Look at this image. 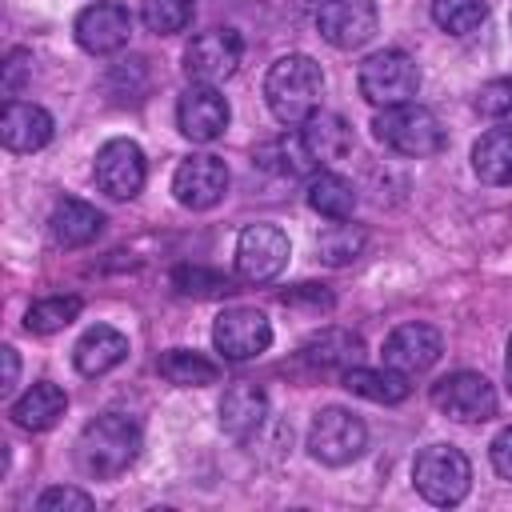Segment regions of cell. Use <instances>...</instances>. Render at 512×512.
<instances>
[{
	"label": "cell",
	"mask_w": 512,
	"mask_h": 512,
	"mask_svg": "<svg viewBox=\"0 0 512 512\" xmlns=\"http://www.w3.org/2000/svg\"><path fill=\"white\" fill-rule=\"evenodd\" d=\"M172 284L184 296H228L232 292V280L228 276H220L212 268H200V264H180L172 272Z\"/></svg>",
	"instance_id": "cell-33"
},
{
	"label": "cell",
	"mask_w": 512,
	"mask_h": 512,
	"mask_svg": "<svg viewBox=\"0 0 512 512\" xmlns=\"http://www.w3.org/2000/svg\"><path fill=\"white\" fill-rule=\"evenodd\" d=\"M52 116L40 104L28 100H8L4 116H0V144L8 152H40L52 140Z\"/></svg>",
	"instance_id": "cell-17"
},
{
	"label": "cell",
	"mask_w": 512,
	"mask_h": 512,
	"mask_svg": "<svg viewBox=\"0 0 512 512\" xmlns=\"http://www.w3.org/2000/svg\"><path fill=\"white\" fill-rule=\"evenodd\" d=\"M160 376L168 384H180V388H204V384H216L220 380V364L200 356V352H188V348H172L160 356Z\"/></svg>",
	"instance_id": "cell-28"
},
{
	"label": "cell",
	"mask_w": 512,
	"mask_h": 512,
	"mask_svg": "<svg viewBox=\"0 0 512 512\" xmlns=\"http://www.w3.org/2000/svg\"><path fill=\"white\" fill-rule=\"evenodd\" d=\"M508 376H512V336H508Z\"/></svg>",
	"instance_id": "cell-40"
},
{
	"label": "cell",
	"mask_w": 512,
	"mask_h": 512,
	"mask_svg": "<svg viewBox=\"0 0 512 512\" xmlns=\"http://www.w3.org/2000/svg\"><path fill=\"white\" fill-rule=\"evenodd\" d=\"M412 484H416V492H420L428 504L452 508V504H460V500L468 496V488H472V464H468V456H464L460 448H452V444H428V448L416 456V464H412Z\"/></svg>",
	"instance_id": "cell-4"
},
{
	"label": "cell",
	"mask_w": 512,
	"mask_h": 512,
	"mask_svg": "<svg viewBox=\"0 0 512 512\" xmlns=\"http://www.w3.org/2000/svg\"><path fill=\"white\" fill-rule=\"evenodd\" d=\"M36 508H40V512H68V508H72V512H88V508H92V496L80 492V488L56 484V488H44V492H40Z\"/></svg>",
	"instance_id": "cell-35"
},
{
	"label": "cell",
	"mask_w": 512,
	"mask_h": 512,
	"mask_svg": "<svg viewBox=\"0 0 512 512\" xmlns=\"http://www.w3.org/2000/svg\"><path fill=\"white\" fill-rule=\"evenodd\" d=\"M172 192H176V200L184 208L204 212V208L224 200V192H228V164L220 156H212V152H196V156L176 164Z\"/></svg>",
	"instance_id": "cell-13"
},
{
	"label": "cell",
	"mask_w": 512,
	"mask_h": 512,
	"mask_svg": "<svg viewBox=\"0 0 512 512\" xmlns=\"http://www.w3.org/2000/svg\"><path fill=\"white\" fill-rule=\"evenodd\" d=\"M284 304H312V308H332V292L324 284H296L280 296Z\"/></svg>",
	"instance_id": "cell-38"
},
{
	"label": "cell",
	"mask_w": 512,
	"mask_h": 512,
	"mask_svg": "<svg viewBox=\"0 0 512 512\" xmlns=\"http://www.w3.org/2000/svg\"><path fill=\"white\" fill-rule=\"evenodd\" d=\"M228 100L216 92V84H192L184 88L180 104H176V124L192 144H212L224 136L228 128Z\"/></svg>",
	"instance_id": "cell-15"
},
{
	"label": "cell",
	"mask_w": 512,
	"mask_h": 512,
	"mask_svg": "<svg viewBox=\"0 0 512 512\" xmlns=\"http://www.w3.org/2000/svg\"><path fill=\"white\" fill-rule=\"evenodd\" d=\"M288 236L276 224H248L236 240V272L248 284H268L288 268Z\"/></svg>",
	"instance_id": "cell-9"
},
{
	"label": "cell",
	"mask_w": 512,
	"mask_h": 512,
	"mask_svg": "<svg viewBox=\"0 0 512 512\" xmlns=\"http://www.w3.org/2000/svg\"><path fill=\"white\" fill-rule=\"evenodd\" d=\"M252 160H256L260 168L276 172V176H304V172L316 168L312 156H308V148H304V140H300V132H284V136L260 144Z\"/></svg>",
	"instance_id": "cell-27"
},
{
	"label": "cell",
	"mask_w": 512,
	"mask_h": 512,
	"mask_svg": "<svg viewBox=\"0 0 512 512\" xmlns=\"http://www.w3.org/2000/svg\"><path fill=\"white\" fill-rule=\"evenodd\" d=\"M96 188L112 200H132L140 188H144V176H148V164H144V152L136 140H108L100 152H96Z\"/></svg>",
	"instance_id": "cell-12"
},
{
	"label": "cell",
	"mask_w": 512,
	"mask_h": 512,
	"mask_svg": "<svg viewBox=\"0 0 512 512\" xmlns=\"http://www.w3.org/2000/svg\"><path fill=\"white\" fill-rule=\"evenodd\" d=\"M432 404L460 424H484L496 416V388L480 372H452L432 384Z\"/></svg>",
	"instance_id": "cell-7"
},
{
	"label": "cell",
	"mask_w": 512,
	"mask_h": 512,
	"mask_svg": "<svg viewBox=\"0 0 512 512\" xmlns=\"http://www.w3.org/2000/svg\"><path fill=\"white\" fill-rule=\"evenodd\" d=\"M132 36V12L116 0H96L76 16V44L92 56L120 52Z\"/></svg>",
	"instance_id": "cell-14"
},
{
	"label": "cell",
	"mask_w": 512,
	"mask_h": 512,
	"mask_svg": "<svg viewBox=\"0 0 512 512\" xmlns=\"http://www.w3.org/2000/svg\"><path fill=\"white\" fill-rule=\"evenodd\" d=\"M360 356H364V340L348 328H324V332L308 336L304 348H300V360L312 372H340V376L348 368H356Z\"/></svg>",
	"instance_id": "cell-18"
},
{
	"label": "cell",
	"mask_w": 512,
	"mask_h": 512,
	"mask_svg": "<svg viewBox=\"0 0 512 512\" xmlns=\"http://www.w3.org/2000/svg\"><path fill=\"white\" fill-rule=\"evenodd\" d=\"M308 208L320 212L324 220H348L356 212V188L340 172H320L308 184Z\"/></svg>",
	"instance_id": "cell-26"
},
{
	"label": "cell",
	"mask_w": 512,
	"mask_h": 512,
	"mask_svg": "<svg viewBox=\"0 0 512 512\" xmlns=\"http://www.w3.org/2000/svg\"><path fill=\"white\" fill-rule=\"evenodd\" d=\"M344 388L352 392V396H364V400H372V404H400V400H408V392H412V384H408V376L404 372H396V368H348L344 372Z\"/></svg>",
	"instance_id": "cell-25"
},
{
	"label": "cell",
	"mask_w": 512,
	"mask_h": 512,
	"mask_svg": "<svg viewBox=\"0 0 512 512\" xmlns=\"http://www.w3.org/2000/svg\"><path fill=\"white\" fill-rule=\"evenodd\" d=\"M264 416H268V396H264V388L252 384V380L232 384V388L224 392V400H220V428H224L232 440H248L252 432H260Z\"/></svg>",
	"instance_id": "cell-19"
},
{
	"label": "cell",
	"mask_w": 512,
	"mask_h": 512,
	"mask_svg": "<svg viewBox=\"0 0 512 512\" xmlns=\"http://www.w3.org/2000/svg\"><path fill=\"white\" fill-rule=\"evenodd\" d=\"M64 408H68L64 388L52 384V380H36L20 400H12L8 416H12V424L24 428V432H44V428H52V424L64 416Z\"/></svg>",
	"instance_id": "cell-23"
},
{
	"label": "cell",
	"mask_w": 512,
	"mask_h": 512,
	"mask_svg": "<svg viewBox=\"0 0 512 512\" xmlns=\"http://www.w3.org/2000/svg\"><path fill=\"white\" fill-rule=\"evenodd\" d=\"M432 20L448 36H468L488 20V0H432Z\"/></svg>",
	"instance_id": "cell-29"
},
{
	"label": "cell",
	"mask_w": 512,
	"mask_h": 512,
	"mask_svg": "<svg viewBox=\"0 0 512 512\" xmlns=\"http://www.w3.org/2000/svg\"><path fill=\"white\" fill-rule=\"evenodd\" d=\"M192 0H144L140 4V20L148 32L156 36H176L192 24Z\"/></svg>",
	"instance_id": "cell-31"
},
{
	"label": "cell",
	"mask_w": 512,
	"mask_h": 512,
	"mask_svg": "<svg viewBox=\"0 0 512 512\" xmlns=\"http://www.w3.org/2000/svg\"><path fill=\"white\" fill-rule=\"evenodd\" d=\"M240 56H244V44L236 28H208L192 36V44L184 48V72L192 84H220L240 68Z\"/></svg>",
	"instance_id": "cell-11"
},
{
	"label": "cell",
	"mask_w": 512,
	"mask_h": 512,
	"mask_svg": "<svg viewBox=\"0 0 512 512\" xmlns=\"http://www.w3.org/2000/svg\"><path fill=\"white\" fill-rule=\"evenodd\" d=\"M444 352V340L432 324H400L392 328V336L384 340V364L404 372V376H416V372H428Z\"/></svg>",
	"instance_id": "cell-16"
},
{
	"label": "cell",
	"mask_w": 512,
	"mask_h": 512,
	"mask_svg": "<svg viewBox=\"0 0 512 512\" xmlns=\"http://www.w3.org/2000/svg\"><path fill=\"white\" fill-rule=\"evenodd\" d=\"M300 140H304L312 164H336L352 152V124L336 112H312L300 124Z\"/></svg>",
	"instance_id": "cell-20"
},
{
	"label": "cell",
	"mask_w": 512,
	"mask_h": 512,
	"mask_svg": "<svg viewBox=\"0 0 512 512\" xmlns=\"http://www.w3.org/2000/svg\"><path fill=\"white\" fill-rule=\"evenodd\" d=\"M100 228H104V216L92 204L76 200V196L56 200V208L48 216V232H52V240L60 248H84V244H92L100 236Z\"/></svg>",
	"instance_id": "cell-22"
},
{
	"label": "cell",
	"mask_w": 512,
	"mask_h": 512,
	"mask_svg": "<svg viewBox=\"0 0 512 512\" xmlns=\"http://www.w3.org/2000/svg\"><path fill=\"white\" fill-rule=\"evenodd\" d=\"M372 132L380 144H388L400 156H436L444 148V128L436 120V112H428L424 104H392L380 108L372 120Z\"/></svg>",
	"instance_id": "cell-3"
},
{
	"label": "cell",
	"mask_w": 512,
	"mask_h": 512,
	"mask_svg": "<svg viewBox=\"0 0 512 512\" xmlns=\"http://www.w3.org/2000/svg\"><path fill=\"white\" fill-rule=\"evenodd\" d=\"M0 356H4V380H0V392H12V384H16V376H20V360H16V348L8 344V348H0Z\"/></svg>",
	"instance_id": "cell-39"
},
{
	"label": "cell",
	"mask_w": 512,
	"mask_h": 512,
	"mask_svg": "<svg viewBox=\"0 0 512 512\" xmlns=\"http://www.w3.org/2000/svg\"><path fill=\"white\" fill-rule=\"evenodd\" d=\"M320 92H324V72L312 56L304 52H288L280 56L268 76H264V100H268V112L296 128L304 124L312 112H320Z\"/></svg>",
	"instance_id": "cell-1"
},
{
	"label": "cell",
	"mask_w": 512,
	"mask_h": 512,
	"mask_svg": "<svg viewBox=\"0 0 512 512\" xmlns=\"http://www.w3.org/2000/svg\"><path fill=\"white\" fill-rule=\"evenodd\" d=\"M76 316H80V296H48V300H36L28 308L24 328L36 336H52V332L68 328Z\"/></svg>",
	"instance_id": "cell-30"
},
{
	"label": "cell",
	"mask_w": 512,
	"mask_h": 512,
	"mask_svg": "<svg viewBox=\"0 0 512 512\" xmlns=\"http://www.w3.org/2000/svg\"><path fill=\"white\" fill-rule=\"evenodd\" d=\"M376 24H380L376 0H320L316 4V32L340 52L364 48L376 36Z\"/></svg>",
	"instance_id": "cell-8"
},
{
	"label": "cell",
	"mask_w": 512,
	"mask_h": 512,
	"mask_svg": "<svg viewBox=\"0 0 512 512\" xmlns=\"http://www.w3.org/2000/svg\"><path fill=\"white\" fill-rule=\"evenodd\" d=\"M476 112H484L492 120H512V76L484 84L476 92Z\"/></svg>",
	"instance_id": "cell-34"
},
{
	"label": "cell",
	"mask_w": 512,
	"mask_h": 512,
	"mask_svg": "<svg viewBox=\"0 0 512 512\" xmlns=\"http://www.w3.org/2000/svg\"><path fill=\"white\" fill-rule=\"evenodd\" d=\"M136 456H140V424L124 412H104V416L88 420L76 440V460L96 480H112V476L128 472L136 464Z\"/></svg>",
	"instance_id": "cell-2"
},
{
	"label": "cell",
	"mask_w": 512,
	"mask_h": 512,
	"mask_svg": "<svg viewBox=\"0 0 512 512\" xmlns=\"http://www.w3.org/2000/svg\"><path fill=\"white\" fill-rule=\"evenodd\" d=\"M488 456H492V468H496V476L512 484V428L496 432V440L488 444Z\"/></svg>",
	"instance_id": "cell-37"
},
{
	"label": "cell",
	"mask_w": 512,
	"mask_h": 512,
	"mask_svg": "<svg viewBox=\"0 0 512 512\" xmlns=\"http://www.w3.org/2000/svg\"><path fill=\"white\" fill-rule=\"evenodd\" d=\"M360 248H364V232L352 228V224H344V220H336V224H332L328 232H320V240H316V252H320L324 264H348V260L360 256Z\"/></svg>",
	"instance_id": "cell-32"
},
{
	"label": "cell",
	"mask_w": 512,
	"mask_h": 512,
	"mask_svg": "<svg viewBox=\"0 0 512 512\" xmlns=\"http://www.w3.org/2000/svg\"><path fill=\"white\" fill-rule=\"evenodd\" d=\"M128 356V336L116 332L112 324H92L76 348H72V360H76V372L80 376H104L112 372L120 360Z\"/></svg>",
	"instance_id": "cell-21"
},
{
	"label": "cell",
	"mask_w": 512,
	"mask_h": 512,
	"mask_svg": "<svg viewBox=\"0 0 512 512\" xmlns=\"http://www.w3.org/2000/svg\"><path fill=\"white\" fill-rule=\"evenodd\" d=\"M364 444H368V428L348 408H320L308 428V452H312V460H320L328 468L352 464L364 452Z\"/></svg>",
	"instance_id": "cell-6"
},
{
	"label": "cell",
	"mask_w": 512,
	"mask_h": 512,
	"mask_svg": "<svg viewBox=\"0 0 512 512\" xmlns=\"http://www.w3.org/2000/svg\"><path fill=\"white\" fill-rule=\"evenodd\" d=\"M212 344H216V352L224 360H256L272 344V324H268V316L260 308L236 304V308H224L216 316Z\"/></svg>",
	"instance_id": "cell-10"
},
{
	"label": "cell",
	"mask_w": 512,
	"mask_h": 512,
	"mask_svg": "<svg viewBox=\"0 0 512 512\" xmlns=\"http://www.w3.org/2000/svg\"><path fill=\"white\" fill-rule=\"evenodd\" d=\"M356 84H360V96L372 108H392V104H408L420 92V68L408 52L384 48V52H372L360 64Z\"/></svg>",
	"instance_id": "cell-5"
},
{
	"label": "cell",
	"mask_w": 512,
	"mask_h": 512,
	"mask_svg": "<svg viewBox=\"0 0 512 512\" xmlns=\"http://www.w3.org/2000/svg\"><path fill=\"white\" fill-rule=\"evenodd\" d=\"M472 172L500 188V184H512V124H500V128H488L476 144H472Z\"/></svg>",
	"instance_id": "cell-24"
},
{
	"label": "cell",
	"mask_w": 512,
	"mask_h": 512,
	"mask_svg": "<svg viewBox=\"0 0 512 512\" xmlns=\"http://www.w3.org/2000/svg\"><path fill=\"white\" fill-rule=\"evenodd\" d=\"M28 76H32V52H24V48L8 52V60H4V80H0L4 96H8V100H16Z\"/></svg>",
	"instance_id": "cell-36"
}]
</instances>
